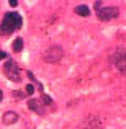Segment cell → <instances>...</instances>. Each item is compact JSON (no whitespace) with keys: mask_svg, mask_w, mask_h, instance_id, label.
I'll return each mask as SVG.
<instances>
[{"mask_svg":"<svg viewBox=\"0 0 126 129\" xmlns=\"http://www.w3.org/2000/svg\"><path fill=\"white\" fill-rule=\"evenodd\" d=\"M3 72L8 77V80H13V82H20L21 80V75H20V69L16 66V62L13 60H7L5 66H3Z\"/></svg>","mask_w":126,"mask_h":129,"instance_id":"obj_3","label":"cell"},{"mask_svg":"<svg viewBox=\"0 0 126 129\" xmlns=\"http://www.w3.org/2000/svg\"><path fill=\"white\" fill-rule=\"evenodd\" d=\"M21 16L18 15L16 12H8L5 16H3L2 23H0V33H3V35H10V33L16 31V29L21 28Z\"/></svg>","mask_w":126,"mask_h":129,"instance_id":"obj_1","label":"cell"},{"mask_svg":"<svg viewBox=\"0 0 126 129\" xmlns=\"http://www.w3.org/2000/svg\"><path fill=\"white\" fill-rule=\"evenodd\" d=\"M43 103L44 105H53V100H51V96H47V95H44V96H43Z\"/></svg>","mask_w":126,"mask_h":129,"instance_id":"obj_10","label":"cell"},{"mask_svg":"<svg viewBox=\"0 0 126 129\" xmlns=\"http://www.w3.org/2000/svg\"><path fill=\"white\" fill-rule=\"evenodd\" d=\"M25 90H26V93H28V95H33V93H35V87H33V85H26Z\"/></svg>","mask_w":126,"mask_h":129,"instance_id":"obj_11","label":"cell"},{"mask_svg":"<svg viewBox=\"0 0 126 129\" xmlns=\"http://www.w3.org/2000/svg\"><path fill=\"white\" fill-rule=\"evenodd\" d=\"M10 7H16V5H18V2H16V0H10Z\"/></svg>","mask_w":126,"mask_h":129,"instance_id":"obj_12","label":"cell"},{"mask_svg":"<svg viewBox=\"0 0 126 129\" xmlns=\"http://www.w3.org/2000/svg\"><path fill=\"white\" fill-rule=\"evenodd\" d=\"M5 57H7V54H5V52H0V59H5Z\"/></svg>","mask_w":126,"mask_h":129,"instance_id":"obj_14","label":"cell"},{"mask_svg":"<svg viewBox=\"0 0 126 129\" xmlns=\"http://www.w3.org/2000/svg\"><path fill=\"white\" fill-rule=\"evenodd\" d=\"M98 20L102 21H108V20H115L118 16V8L116 7H103L97 12Z\"/></svg>","mask_w":126,"mask_h":129,"instance_id":"obj_5","label":"cell"},{"mask_svg":"<svg viewBox=\"0 0 126 129\" xmlns=\"http://www.w3.org/2000/svg\"><path fill=\"white\" fill-rule=\"evenodd\" d=\"M75 13L80 15V16H88V15H90V8H88L87 5H79L75 8Z\"/></svg>","mask_w":126,"mask_h":129,"instance_id":"obj_8","label":"cell"},{"mask_svg":"<svg viewBox=\"0 0 126 129\" xmlns=\"http://www.w3.org/2000/svg\"><path fill=\"white\" fill-rule=\"evenodd\" d=\"M111 62L120 72L126 74V49H116L111 56Z\"/></svg>","mask_w":126,"mask_h":129,"instance_id":"obj_4","label":"cell"},{"mask_svg":"<svg viewBox=\"0 0 126 129\" xmlns=\"http://www.w3.org/2000/svg\"><path fill=\"white\" fill-rule=\"evenodd\" d=\"M2 98H3V93H2V90H0V101H2Z\"/></svg>","mask_w":126,"mask_h":129,"instance_id":"obj_15","label":"cell"},{"mask_svg":"<svg viewBox=\"0 0 126 129\" xmlns=\"http://www.w3.org/2000/svg\"><path fill=\"white\" fill-rule=\"evenodd\" d=\"M16 119H18V114H16L15 111H7V113L3 114V118H2L3 124H7V126H10V124L16 123Z\"/></svg>","mask_w":126,"mask_h":129,"instance_id":"obj_7","label":"cell"},{"mask_svg":"<svg viewBox=\"0 0 126 129\" xmlns=\"http://www.w3.org/2000/svg\"><path fill=\"white\" fill-rule=\"evenodd\" d=\"M28 108L31 111H35L36 114H41V116L46 114V108H44V105L39 100H35V98H31V100L28 101Z\"/></svg>","mask_w":126,"mask_h":129,"instance_id":"obj_6","label":"cell"},{"mask_svg":"<svg viewBox=\"0 0 126 129\" xmlns=\"http://www.w3.org/2000/svg\"><path fill=\"white\" fill-rule=\"evenodd\" d=\"M95 8H97V12H98V10L102 8V2H97V3H95Z\"/></svg>","mask_w":126,"mask_h":129,"instance_id":"obj_13","label":"cell"},{"mask_svg":"<svg viewBox=\"0 0 126 129\" xmlns=\"http://www.w3.org/2000/svg\"><path fill=\"white\" fill-rule=\"evenodd\" d=\"M64 56V51L61 46H51L49 49L44 52V60L49 64H57Z\"/></svg>","mask_w":126,"mask_h":129,"instance_id":"obj_2","label":"cell"},{"mask_svg":"<svg viewBox=\"0 0 126 129\" xmlns=\"http://www.w3.org/2000/svg\"><path fill=\"white\" fill-rule=\"evenodd\" d=\"M21 49H23V39L16 38L15 41H13V51H15V52H20Z\"/></svg>","mask_w":126,"mask_h":129,"instance_id":"obj_9","label":"cell"}]
</instances>
